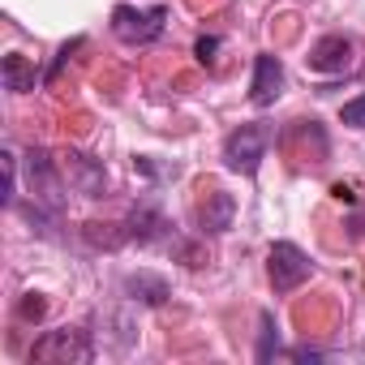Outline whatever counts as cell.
Instances as JSON below:
<instances>
[{"label": "cell", "instance_id": "cell-16", "mask_svg": "<svg viewBox=\"0 0 365 365\" xmlns=\"http://www.w3.org/2000/svg\"><path fill=\"white\" fill-rule=\"evenodd\" d=\"M215 52H220V39H215V35H202V39L194 43V56H198L202 65H215Z\"/></svg>", "mask_w": 365, "mask_h": 365}, {"label": "cell", "instance_id": "cell-18", "mask_svg": "<svg viewBox=\"0 0 365 365\" xmlns=\"http://www.w3.org/2000/svg\"><path fill=\"white\" fill-rule=\"evenodd\" d=\"M43 309H48V301H43L39 292H31V297L22 301V318H35V322H39V318H43Z\"/></svg>", "mask_w": 365, "mask_h": 365}, {"label": "cell", "instance_id": "cell-2", "mask_svg": "<svg viewBox=\"0 0 365 365\" xmlns=\"http://www.w3.org/2000/svg\"><path fill=\"white\" fill-rule=\"evenodd\" d=\"M95 356L91 335L82 327H61V331H43L31 344V361H56V365H86Z\"/></svg>", "mask_w": 365, "mask_h": 365}, {"label": "cell", "instance_id": "cell-9", "mask_svg": "<svg viewBox=\"0 0 365 365\" xmlns=\"http://www.w3.org/2000/svg\"><path fill=\"white\" fill-rule=\"evenodd\" d=\"M65 176H69V185H73L78 194H86V198H99L103 185H108L103 163L91 159V155H82V150H69V155H65Z\"/></svg>", "mask_w": 365, "mask_h": 365}, {"label": "cell", "instance_id": "cell-8", "mask_svg": "<svg viewBox=\"0 0 365 365\" xmlns=\"http://www.w3.org/2000/svg\"><path fill=\"white\" fill-rule=\"evenodd\" d=\"M305 61L314 73H344V69H352V39L348 35H322Z\"/></svg>", "mask_w": 365, "mask_h": 365}, {"label": "cell", "instance_id": "cell-14", "mask_svg": "<svg viewBox=\"0 0 365 365\" xmlns=\"http://www.w3.org/2000/svg\"><path fill=\"white\" fill-rule=\"evenodd\" d=\"M0 163H5V180H9V185H5V202H14L18 198V155L0 150Z\"/></svg>", "mask_w": 365, "mask_h": 365}, {"label": "cell", "instance_id": "cell-19", "mask_svg": "<svg viewBox=\"0 0 365 365\" xmlns=\"http://www.w3.org/2000/svg\"><path fill=\"white\" fill-rule=\"evenodd\" d=\"M361 356H365V344H361Z\"/></svg>", "mask_w": 365, "mask_h": 365}, {"label": "cell", "instance_id": "cell-12", "mask_svg": "<svg viewBox=\"0 0 365 365\" xmlns=\"http://www.w3.org/2000/svg\"><path fill=\"white\" fill-rule=\"evenodd\" d=\"M125 292H138L146 305H163V301H168V284H163L159 275H146V271L129 275V279H125Z\"/></svg>", "mask_w": 365, "mask_h": 365}, {"label": "cell", "instance_id": "cell-6", "mask_svg": "<svg viewBox=\"0 0 365 365\" xmlns=\"http://www.w3.org/2000/svg\"><path fill=\"white\" fill-rule=\"evenodd\" d=\"M125 237L129 241H138V245H176V232H172V224L163 220V211L159 207H150V202H142V207H133V215L125 220Z\"/></svg>", "mask_w": 365, "mask_h": 365}, {"label": "cell", "instance_id": "cell-11", "mask_svg": "<svg viewBox=\"0 0 365 365\" xmlns=\"http://www.w3.org/2000/svg\"><path fill=\"white\" fill-rule=\"evenodd\" d=\"M0 78H5V91H14V95L35 91V65L26 56H18V52H9L5 61H0Z\"/></svg>", "mask_w": 365, "mask_h": 365}, {"label": "cell", "instance_id": "cell-4", "mask_svg": "<svg viewBox=\"0 0 365 365\" xmlns=\"http://www.w3.org/2000/svg\"><path fill=\"white\" fill-rule=\"evenodd\" d=\"M26 180H31L35 207L61 215V207H65V198H61V168H56V159L43 146H31L26 150Z\"/></svg>", "mask_w": 365, "mask_h": 365}, {"label": "cell", "instance_id": "cell-15", "mask_svg": "<svg viewBox=\"0 0 365 365\" xmlns=\"http://www.w3.org/2000/svg\"><path fill=\"white\" fill-rule=\"evenodd\" d=\"M339 120L352 125V129H361V125H365V95L352 99V103H344V108H339Z\"/></svg>", "mask_w": 365, "mask_h": 365}, {"label": "cell", "instance_id": "cell-17", "mask_svg": "<svg viewBox=\"0 0 365 365\" xmlns=\"http://www.w3.org/2000/svg\"><path fill=\"white\" fill-rule=\"evenodd\" d=\"M78 48H82V39H73V43H65V48L56 52V61H52V69H48V82H56V73L65 69V61H69V56H73Z\"/></svg>", "mask_w": 365, "mask_h": 365}, {"label": "cell", "instance_id": "cell-5", "mask_svg": "<svg viewBox=\"0 0 365 365\" xmlns=\"http://www.w3.org/2000/svg\"><path fill=\"white\" fill-rule=\"evenodd\" d=\"M267 275H271V288H275V292H292V288H301V284L314 275V262L305 258L301 245L275 241L271 254H267Z\"/></svg>", "mask_w": 365, "mask_h": 365}, {"label": "cell", "instance_id": "cell-7", "mask_svg": "<svg viewBox=\"0 0 365 365\" xmlns=\"http://www.w3.org/2000/svg\"><path fill=\"white\" fill-rule=\"evenodd\" d=\"M279 91H284V65H279V56H271V52H258V56H254L250 103H254V108H271V103L279 99Z\"/></svg>", "mask_w": 365, "mask_h": 365}, {"label": "cell", "instance_id": "cell-13", "mask_svg": "<svg viewBox=\"0 0 365 365\" xmlns=\"http://www.w3.org/2000/svg\"><path fill=\"white\" fill-rule=\"evenodd\" d=\"M279 352V327L271 314H262V344H258V361H271Z\"/></svg>", "mask_w": 365, "mask_h": 365}, {"label": "cell", "instance_id": "cell-1", "mask_svg": "<svg viewBox=\"0 0 365 365\" xmlns=\"http://www.w3.org/2000/svg\"><path fill=\"white\" fill-rule=\"evenodd\" d=\"M168 26V5H150V9H138V5H116L112 9V35L129 48H146L163 35Z\"/></svg>", "mask_w": 365, "mask_h": 365}, {"label": "cell", "instance_id": "cell-10", "mask_svg": "<svg viewBox=\"0 0 365 365\" xmlns=\"http://www.w3.org/2000/svg\"><path fill=\"white\" fill-rule=\"evenodd\" d=\"M232 215H237V198H232V194H224V190H215V194L202 202L198 224H202V232L220 237V232H228V228H232Z\"/></svg>", "mask_w": 365, "mask_h": 365}, {"label": "cell", "instance_id": "cell-3", "mask_svg": "<svg viewBox=\"0 0 365 365\" xmlns=\"http://www.w3.org/2000/svg\"><path fill=\"white\" fill-rule=\"evenodd\" d=\"M271 146V129L267 125H241L224 138V168L228 172H241V176H254L262 155Z\"/></svg>", "mask_w": 365, "mask_h": 365}]
</instances>
